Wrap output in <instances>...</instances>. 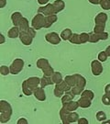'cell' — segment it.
<instances>
[{
    "label": "cell",
    "mask_w": 110,
    "mask_h": 124,
    "mask_svg": "<svg viewBox=\"0 0 110 124\" xmlns=\"http://www.w3.org/2000/svg\"><path fill=\"white\" fill-rule=\"evenodd\" d=\"M40 85V78L32 76L26 79L22 83V92L25 96H31L34 93V90L39 87Z\"/></svg>",
    "instance_id": "1"
},
{
    "label": "cell",
    "mask_w": 110,
    "mask_h": 124,
    "mask_svg": "<svg viewBox=\"0 0 110 124\" xmlns=\"http://www.w3.org/2000/svg\"><path fill=\"white\" fill-rule=\"evenodd\" d=\"M12 116V107L7 101L0 100V122H7Z\"/></svg>",
    "instance_id": "2"
},
{
    "label": "cell",
    "mask_w": 110,
    "mask_h": 124,
    "mask_svg": "<svg viewBox=\"0 0 110 124\" xmlns=\"http://www.w3.org/2000/svg\"><path fill=\"white\" fill-rule=\"evenodd\" d=\"M23 67H24V61L22 59H20V58L15 59L12 62V63H11V65L9 66V68H10V74L18 75V74H19L22 71Z\"/></svg>",
    "instance_id": "3"
},
{
    "label": "cell",
    "mask_w": 110,
    "mask_h": 124,
    "mask_svg": "<svg viewBox=\"0 0 110 124\" xmlns=\"http://www.w3.org/2000/svg\"><path fill=\"white\" fill-rule=\"evenodd\" d=\"M44 19L45 16L41 13H38L31 20V27H33L35 30H40L44 27Z\"/></svg>",
    "instance_id": "4"
},
{
    "label": "cell",
    "mask_w": 110,
    "mask_h": 124,
    "mask_svg": "<svg viewBox=\"0 0 110 124\" xmlns=\"http://www.w3.org/2000/svg\"><path fill=\"white\" fill-rule=\"evenodd\" d=\"M108 39V33L104 31L102 33H92L90 34V38H89V41L93 42V43H95L99 40H106Z\"/></svg>",
    "instance_id": "5"
},
{
    "label": "cell",
    "mask_w": 110,
    "mask_h": 124,
    "mask_svg": "<svg viewBox=\"0 0 110 124\" xmlns=\"http://www.w3.org/2000/svg\"><path fill=\"white\" fill-rule=\"evenodd\" d=\"M45 40H47L49 43H51V44L57 45L61 42L62 38L56 32H50V33L45 35Z\"/></svg>",
    "instance_id": "6"
},
{
    "label": "cell",
    "mask_w": 110,
    "mask_h": 124,
    "mask_svg": "<svg viewBox=\"0 0 110 124\" xmlns=\"http://www.w3.org/2000/svg\"><path fill=\"white\" fill-rule=\"evenodd\" d=\"M91 70L94 75L98 76L103 73V65L99 60H94L91 62Z\"/></svg>",
    "instance_id": "7"
},
{
    "label": "cell",
    "mask_w": 110,
    "mask_h": 124,
    "mask_svg": "<svg viewBox=\"0 0 110 124\" xmlns=\"http://www.w3.org/2000/svg\"><path fill=\"white\" fill-rule=\"evenodd\" d=\"M38 12L43 14L44 16H49V15L56 14L52 4H47L45 5L44 7H40V8H39V10H38Z\"/></svg>",
    "instance_id": "8"
},
{
    "label": "cell",
    "mask_w": 110,
    "mask_h": 124,
    "mask_svg": "<svg viewBox=\"0 0 110 124\" xmlns=\"http://www.w3.org/2000/svg\"><path fill=\"white\" fill-rule=\"evenodd\" d=\"M19 39H20V41L24 45H30L32 43V40H33V37H31L28 31H20V34H19Z\"/></svg>",
    "instance_id": "9"
},
{
    "label": "cell",
    "mask_w": 110,
    "mask_h": 124,
    "mask_svg": "<svg viewBox=\"0 0 110 124\" xmlns=\"http://www.w3.org/2000/svg\"><path fill=\"white\" fill-rule=\"evenodd\" d=\"M57 19H58V17H57V15H56V14L49 15V16H45L43 28H50L51 25H53L54 23L57 21Z\"/></svg>",
    "instance_id": "10"
},
{
    "label": "cell",
    "mask_w": 110,
    "mask_h": 124,
    "mask_svg": "<svg viewBox=\"0 0 110 124\" xmlns=\"http://www.w3.org/2000/svg\"><path fill=\"white\" fill-rule=\"evenodd\" d=\"M34 97H35L38 100H40V101H45L46 100V94H45V91H44V89L40 86V87H37V88L34 90Z\"/></svg>",
    "instance_id": "11"
},
{
    "label": "cell",
    "mask_w": 110,
    "mask_h": 124,
    "mask_svg": "<svg viewBox=\"0 0 110 124\" xmlns=\"http://www.w3.org/2000/svg\"><path fill=\"white\" fill-rule=\"evenodd\" d=\"M52 5H53V8H54V10H55V13L56 14L62 12V10L64 9V8H65V3H64V1H62V0H55L52 3Z\"/></svg>",
    "instance_id": "12"
},
{
    "label": "cell",
    "mask_w": 110,
    "mask_h": 124,
    "mask_svg": "<svg viewBox=\"0 0 110 124\" xmlns=\"http://www.w3.org/2000/svg\"><path fill=\"white\" fill-rule=\"evenodd\" d=\"M106 21H107V15L103 12L96 15V17L95 18V25H103V24H106Z\"/></svg>",
    "instance_id": "13"
},
{
    "label": "cell",
    "mask_w": 110,
    "mask_h": 124,
    "mask_svg": "<svg viewBox=\"0 0 110 124\" xmlns=\"http://www.w3.org/2000/svg\"><path fill=\"white\" fill-rule=\"evenodd\" d=\"M77 102H78V105H79L80 108H90L92 105V100H90L86 98H84V97H81Z\"/></svg>",
    "instance_id": "14"
},
{
    "label": "cell",
    "mask_w": 110,
    "mask_h": 124,
    "mask_svg": "<svg viewBox=\"0 0 110 124\" xmlns=\"http://www.w3.org/2000/svg\"><path fill=\"white\" fill-rule=\"evenodd\" d=\"M70 111H68L64 107H62L60 110V118L62 120V122L63 124H69V120H68V115H69Z\"/></svg>",
    "instance_id": "15"
},
{
    "label": "cell",
    "mask_w": 110,
    "mask_h": 124,
    "mask_svg": "<svg viewBox=\"0 0 110 124\" xmlns=\"http://www.w3.org/2000/svg\"><path fill=\"white\" fill-rule=\"evenodd\" d=\"M19 34H20V31H19L18 27L13 26L8 31L7 36H8V38H10V39H16V38L19 37Z\"/></svg>",
    "instance_id": "16"
},
{
    "label": "cell",
    "mask_w": 110,
    "mask_h": 124,
    "mask_svg": "<svg viewBox=\"0 0 110 124\" xmlns=\"http://www.w3.org/2000/svg\"><path fill=\"white\" fill-rule=\"evenodd\" d=\"M62 107H64L68 111H74L79 108V105H78V102L77 101L71 100V101L67 102L64 105H62Z\"/></svg>",
    "instance_id": "17"
},
{
    "label": "cell",
    "mask_w": 110,
    "mask_h": 124,
    "mask_svg": "<svg viewBox=\"0 0 110 124\" xmlns=\"http://www.w3.org/2000/svg\"><path fill=\"white\" fill-rule=\"evenodd\" d=\"M52 79H51V76H46V75H43L42 78H40V86L42 88H45L47 85H53Z\"/></svg>",
    "instance_id": "18"
},
{
    "label": "cell",
    "mask_w": 110,
    "mask_h": 124,
    "mask_svg": "<svg viewBox=\"0 0 110 124\" xmlns=\"http://www.w3.org/2000/svg\"><path fill=\"white\" fill-rule=\"evenodd\" d=\"M22 14L20 12H14L11 15V20L13 23L14 26H18V24L20 22V20L22 19Z\"/></svg>",
    "instance_id": "19"
},
{
    "label": "cell",
    "mask_w": 110,
    "mask_h": 124,
    "mask_svg": "<svg viewBox=\"0 0 110 124\" xmlns=\"http://www.w3.org/2000/svg\"><path fill=\"white\" fill-rule=\"evenodd\" d=\"M18 27L20 31H28L29 28V20H28L26 18L23 17Z\"/></svg>",
    "instance_id": "20"
},
{
    "label": "cell",
    "mask_w": 110,
    "mask_h": 124,
    "mask_svg": "<svg viewBox=\"0 0 110 124\" xmlns=\"http://www.w3.org/2000/svg\"><path fill=\"white\" fill-rule=\"evenodd\" d=\"M74 76L76 78V85H78L81 87H85L86 85V79L84 78L83 75H79V74H74Z\"/></svg>",
    "instance_id": "21"
},
{
    "label": "cell",
    "mask_w": 110,
    "mask_h": 124,
    "mask_svg": "<svg viewBox=\"0 0 110 124\" xmlns=\"http://www.w3.org/2000/svg\"><path fill=\"white\" fill-rule=\"evenodd\" d=\"M73 98H74V95L72 93V92H69V91H67V92H65L64 93V95L62 97V105H64V104H66L67 102L71 101V100H73Z\"/></svg>",
    "instance_id": "22"
},
{
    "label": "cell",
    "mask_w": 110,
    "mask_h": 124,
    "mask_svg": "<svg viewBox=\"0 0 110 124\" xmlns=\"http://www.w3.org/2000/svg\"><path fill=\"white\" fill-rule=\"evenodd\" d=\"M73 35V32L71 31L70 29H65V30H63V31L61 32V38H62V40H70V38L72 37Z\"/></svg>",
    "instance_id": "23"
},
{
    "label": "cell",
    "mask_w": 110,
    "mask_h": 124,
    "mask_svg": "<svg viewBox=\"0 0 110 124\" xmlns=\"http://www.w3.org/2000/svg\"><path fill=\"white\" fill-rule=\"evenodd\" d=\"M79 115L77 112L75 111H70L69 115H68V120L70 123H74V122H77L78 120H79Z\"/></svg>",
    "instance_id": "24"
},
{
    "label": "cell",
    "mask_w": 110,
    "mask_h": 124,
    "mask_svg": "<svg viewBox=\"0 0 110 124\" xmlns=\"http://www.w3.org/2000/svg\"><path fill=\"white\" fill-rule=\"evenodd\" d=\"M64 81H65L67 84L70 85L71 87L74 86L76 85V78H75L74 75H66L65 78H64Z\"/></svg>",
    "instance_id": "25"
},
{
    "label": "cell",
    "mask_w": 110,
    "mask_h": 124,
    "mask_svg": "<svg viewBox=\"0 0 110 124\" xmlns=\"http://www.w3.org/2000/svg\"><path fill=\"white\" fill-rule=\"evenodd\" d=\"M51 79H52L54 84H60L62 81V75L60 72H54L53 75H51Z\"/></svg>",
    "instance_id": "26"
},
{
    "label": "cell",
    "mask_w": 110,
    "mask_h": 124,
    "mask_svg": "<svg viewBox=\"0 0 110 124\" xmlns=\"http://www.w3.org/2000/svg\"><path fill=\"white\" fill-rule=\"evenodd\" d=\"M50 64V62L47 59H45V58H40L39 59L38 61H37V67L38 68H40V69H43L44 67H46L47 65Z\"/></svg>",
    "instance_id": "27"
},
{
    "label": "cell",
    "mask_w": 110,
    "mask_h": 124,
    "mask_svg": "<svg viewBox=\"0 0 110 124\" xmlns=\"http://www.w3.org/2000/svg\"><path fill=\"white\" fill-rule=\"evenodd\" d=\"M89 38H90V34L86 33V32H83L79 34V39H80V44H84L89 41Z\"/></svg>",
    "instance_id": "28"
},
{
    "label": "cell",
    "mask_w": 110,
    "mask_h": 124,
    "mask_svg": "<svg viewBox=\"0 0 110 124\" xmlns=\"http://www.w3.org/2000/svg\"><path fill=\"white\" fill-rule=\"evenodd\" d=\"M42 72H43V75H46V76H51L54 73V70L53 68L51 66V64L47 65L46 67H44L42 69Z\"/></svg>",
    "instance_id": "29"
},
{
    "label": "cell",
    "mask_w": 110,
    "mask_h": 124,
    "mask_svg": "<svg viewBox=\"0 0 110 124\" xmlns=\"http://www.w3.org/2000/svg\"><path fill=\"white\" fill-rule=\"evenodd\" d=\"M81 97H84V98H86L90 100H93L95 98V94L91 90H84L83 93L81 94Z\"/></svg>",
    "instance_id": "30"
},
{
    "label": "cell",
    "mask_w": 110,
    "mask_h": 124,
    "mask_svg": "<svg viewBox=\"0 0 110 124\" xmlns=\"http://www.w3.org/2000/svg\"><path fill=\"white\" fill-rule=\"evenodd\" d=\"M84 90V87H81V86H78V85H74V86H73L71 88V92L73 94L74 96H78V95H81V94L83 93Z\"/></svg>",
    "instance_id": "31"
},
{
    "label": "cell",
    "mask_w": 110,
    "mask_h": 124,
    "mask_svg": "<svg viewBox=\"0 0 110 124\" xmlns=\"http://www.w3.org/2000/svg\"><path fill=\"white\" fill-rule=\"evenodd\" d=\"M56 85H57L58 87H60V88L62 89V90H63L64 92H67V91L71 90V88H72L70 85L67 84L65 81H63V80H62V81L61 82V83H60V84H56Z\"/></svg>",
    "instance_id": "32"
},
{
    "label": "cell",
    "mask_w": 110,
    "mask_h": 124,
    "mask_svg": "<svg viewBox=\"0 0 110 124\" xmlns=\"http://www.w3.org/2000/svg\"><path fill=\"white\" fill-rule=\"evenodd\" d=\"M72 44H80V39H79V34L77 33H73L72 37L69 40Z\"/></svg>",
    "instance_id": "33"
},
{
    "label": "cell",
    "mask_w": 110,
    "mask_h": 124,
    "mask_svg": "<svg viewBox=\"0 0 110 124\" xmlns=\"http://www.w3.org/2000/svg\"><path fill=\"white\" fill-rule=\"evenodd\" d=\"M99 5L101 6V8L103 9L110 10V0H101Z\"/></svg>",
    "instance_id": "34"
},
{
    "label": "cell",
    "mask_w": 110,
    "mask_h": 124,
    "mask_svg": "<svg viewBox=\"0 0 110 124\" xmlns=\"http://www.w3.org/2000/svg\"><path fill=\"white\" fill-rule=\"evenodd\" d=\"M95 117H96V120L98 121H102L103 122V121H105L106 120V115L104 111H98Z\"/></svg>",
    "instance_id": "35"
},
{
    "label": "cell",
    "mask_w": 110,
    "mask_h": 124,
    "mask_svg": "<svg viewBox=\"0 0 110 124\" xmlns=\"http://www.w3.org/2000/svg\"><path fill=\"white\" fill-rule=\"evenodd\" d=\"M53 93H54V96H55L56 98H62L65 92H64L63 90H62L60 87H58L57 85H55V88H54V92H53Z\"/></svg>",
    "instance_id": "36"
},
{
    "label": "cell",
    "mask_w": 110,
    "mask_h": 124,
    "mask_svg": "<svg viewBox=\"0 0 110 124\" xmlns=\"http://www.w3.org/2000/svg\"><path fill=\"white\" fill-rule=\"evenodd\" d=\"M106 29V24H103V25H95L94 28V32L95 33H102L105 31Z\"/></svg>",
    "instance_id": "37"
},
{
    "label": "cell",
    "mask_w": 110,
    "mask_h": 124,
    "mask_svg": "<svg viewBox=\"0 0 110 124\" xmlns=\"http://www.w3.org/2000/svg\"><path fill=\"white\" fill-rule=\"evenodd\" d=\"M102 103L106 106H110V96L108 94L105 93L102 97Z\"/></svg>",
    "instance_id": "38"
},
{
    "label": "cell",
    "mask_w": 110,
    "mask_h": 124,
    "mask_svg": "<svg viewBox=\"0 0 110 124\" xmlns=\"http://www.w3.org/2000/svg\"><path fill=\"white\" fill-rule=\"evenodd\" d=\"M0 74L2 75H7L10 74V68L6 65H2L0 67Z\"/></svg>",
    "instance_id": "39"
},
{
    "label": "cell",
    "mask_w": 110,
    "mask_h": 124,
    "mask_svg": "<svg viewBox=\"0 0 110 124\" xmlns=\"http://www.w3.org/2000/svg\"><path fill=\"white\" fill-rule=\"evenodd\" d=\"M107 57H108V56H107V54H106V52H105V51H104V52H101V53H98V60H99V61H100V62H106V60H107Z\"/></svg>",
    "instance_id": "40"
},
{
    "label": "cell",
    "mask_w": 110,
    "mask_h": 124,
    "mask_svg": "<svg viewBox=\"0 0 110 124\" xmlns=\"http://www.w3.org/2000/svg\"><path fill=\"white\" fill-rule=\"evenodd\" d=\"M28 33H29L31 37H33V38H34V37L36 36V30L33 28V27H29V30H28Z\"/></svg>",
    "instance_id": "41"
},
{
    "label": "cell",
    "mask_w": 110,
    "mask_h": 124,
    "mask_svg": "<svg viewBox=\"0 0 110 124\" xmlns=\"http://www.w3.org/2000/svg\"><path fill=\"white\" fill-rule=\"evenodd\" d=\"M77 122L79 124H88V120L85 118H79Z\"/></svg>",
    "instance_id": "42"
},
{
    "label": "cell",
    "mask_w": 110,
    "mask_h": 124,
    "mask_svg": "<svg viewBox=\"0 0 110 124\" xmlns=\"http://www.w3.org/2000/svg\"><path fill=\"white\" fill-rule=\"evenodd\" d=\"M18 124H28V120L26 119H24V118H21V119H19L18 120Z\"/></svg>",
    "instance_id": "43"
},
{
    "label": "cell",
    "mask_w": 110,
    "mask_h": 124,
    "mask_svg": "<svg viewBox=\"0 0 110 124\" xmlns=\"http://www.w3.org/2000/svg\"><path fill=\"white\" fill-rule=\"evenodd\" d=\"M7 5V0H0V8H4Z\"/></svg>",
    "instance_id": "44"
},
{
    "label": "cell",
    "mask_w": 110,
    "mask_h": 124,
    "mask_svg": "<svg viewBox=\"0 0 110 124\" xmlns=\"http://www.w3.org/2000/svg\"><path fill=\"white\" fill-rule=\"evenodd\" d=\"M49 2V0H38V3L41 6H44V5H47Z\"/></svg>",
    "instance_id": "45"
},
{
    "label": "cell",
    "mask_w": 110,
    "mask_h": 124,
    "mask_svg": "<svg viewBox=\"0 0 110 124\" xmlns=\"http://www.w3.org/2000/svg\"><path fill=\"white\" fill-rule=\"evenodd\" d=\"M105 93L109 94L110 93V84H107L105 86Z\"/></svg>",
    "instance_id": "46"
},
{
    "label": "cell",
    "mask_w": 110,
    "mask_h": 124,
    "mask_svg": "<svg viewBox=\"0 0 110 124\" xmlns=\"http://www.w3.org/2000/svg\"><path fill=\"white\" fill-rule=\"evenodd\" d=\"M88 1L93 5H98V4H100V1H101V0H88Z\"/></svg>",
    "instance_id": "47"
},
{
    "label": "cell",
    "mask_w": 110,
    "mask_h": 124,
    "mask_svg": "<svg viewBox=\"0 0 110 124\" xmlns=\"http://www.w3.org/2000/svg\"><path fill=\"white\" fill-rule=\"evenodd\" d=\"M105 52H106V53L107 54V56H108V57H110V45L106 47V49L105 50Z\"/></svg>",
    "instance_id": "48"
},
{
    "label": "cell",
    "mask_w": 110,
    "mask_h": 124,
    "mask_svg": "<svg viewBox=\"0 0 110 124\" xmlns=\"http://www.w3.org/2000/svg\"><path fill=\"white\" fill-rule=\"evenodd\" d=\"M0 36H1V41H0V43H1V44H3V43L5 42V37H4L3 34H1Z\"/></svg>",
    "instance_id": "49"
},
{
    "label": "cell",
    "mask_w": 110,
    "mask_h": 124,
    "mask_svg": "<svg viewBox=\"0 0 110 124\" xmlns=\"http://www.w3.org/2000/svg\"><path fill=\"white\" fill-rule=\"evenodd\" d=\"M104 123H110V120H108V121H103Z\"/></svg>",
    "instance_id": "50"
},
{
    "label": "cell",
    "mask_w": 110,
    "mask_h": 124,
    "mask_svg": "<svg viewBox=\"0 0 110 124\" xmlns=\"http://www.w3.org/2000/svg\"><path fill=\"white\" fill-rule=\"evenodd\" d=\"M108 95H109V96H110V93H109V94H108Z\"/></svg>",
    "instance_id": "51"
}]
</instances>
